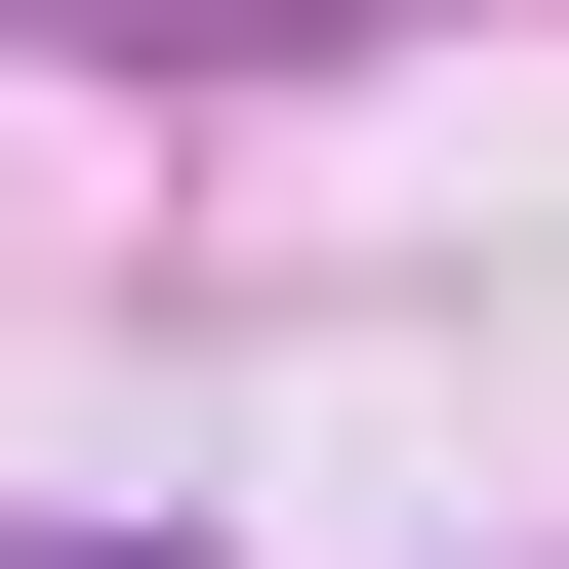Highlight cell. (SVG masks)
<instances>
[{
  "label": "cell",
  "mask_w": 569,
  "mask_h": 569,
  "mask_svg": "<svg viewBox=\"0 0 569 569\" xmlns=\"http://www.w3.org/2000/svg\"><path fill=\"white\" fill-rule=\"evenodd\" d=\"M0 569H203V529H0Z\"/></svg>",
  "instance_id": "obj_1"
}]
</instances>
